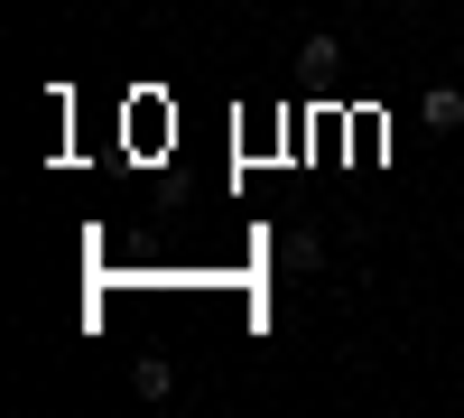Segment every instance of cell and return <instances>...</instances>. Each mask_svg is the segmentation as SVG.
Masks as SVG:
<instances>
[{
  "label": "cell",
  "mask_w": 464,
  "mask_h": 418,
  "mask_svg": "<svg viewBox=\"0 0 464 418\" xmlns=\"http://www.w3.org/2000/svg\"><path fill=\"white\" fill-rule=\"evenodd\" d=\"M418 112H428V131H464V74H455V84H428Z\"/></svg>",
  "instance_id": "6da1fadb"
},
{
  "label": "cell",
  "mask_w": 464,
  "mask_h": 418,
  "mask_svg": "<svg viewBox=\"0 0 464 418\" xmlns=\"http://www.w3.org/2000/svg\"><path fill=\"white\" fill-rule=\"evenodd\" d=\"M130 391H140V400H168V391H177L168 354H130Z\"/></svg>",
  "instance_id": "7a4b0ae2"
},
{
  "label": "cell",
  "mask_w": 464,
  "mask_h": 418,
  "mask_svg": "<svg viewBox=\"0 0 464 418\" xmlns=\"http://www.w3.org/2000/svg\"><path fill=\"white\" fill-rule=\"evenodd\" d=\"M279 260H288V270H316V260H325V233H306V223H297V233L279 242Z\"/></svg>",
  "instance_id": "3957f363"
},
{
  "label": "cell",
  "mask_w": 464,
  "mask_h": 418,
  "mask_svg": "<svg viewBox=\"0 0 464 418\" xmlns=\"http://www.w3.org/2000/svg\"><path fill=\"white\" fill-rule=\"evenodd\" d=\"M400 10H428V0H400Z\"/></svg>",
  "instance_id": "277c9868"
},
{
  "label": "cell",
  "mask_w": 464,
  "mask_h": 418,
  "mask_svg": "<svg viewBox=\"0 0 464 418\" xmlns=\"http://www.w3.org/2000/svg\"><path fill=\"white\" fill-rule=\"evenodd\" d=\"M455 74H464V47H455Z\"/></svg>",
  "instance_id": "5b68a950"
}]
</instances>
